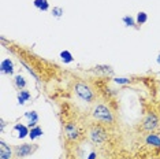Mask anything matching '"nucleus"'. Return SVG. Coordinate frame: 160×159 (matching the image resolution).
<instances>
[{
    "label": "nucleus",
    "instance_id": "nucleus-1",
    "mask_svg": "<svg viewBox=\"0 0 160 159\" xmlns=\"http://www.w3.org/2000/svg\"><path fill=\"white\" fill-rule=\"evenodd\" d=\"M74 92H75V95H77L79 99H81L82 102H85V103H92L94 100V97H96L93 89L90 88L86 82H82V81L75 82Z\"/></svg>",
    "mask_w": 160,
    "mask_h": 159
},
{
    "label": "nucleus",
    "instance_id": "nucleus-2",
    "mask_svg": "<svg viewBox=\"0 0 160 159\" xmlns=\"http://www.w3.org/2000/svg\"><path fill=\"white\" fill-rule=\"evenodd\" d=\"M92 117L99 122H104V124H112L114 122V114L112 111L104 104H97L92 110Z\"/></svg>",
    "mask_w": 160,
    "mask_h": 159
},
{
    "label": "nucleus",
    "instance_id": "nucleus-3",
    "mask_svg": "<svg viewBox=\"0 0 160 159\" xmlns=\"http://www.w3.org/2000/svg\"><path fill=\"white\" fill-rule=\"evenodd\" d=\"M37 150H38V144H21V146H15L14 155L19 159H23L29 156V155L34 154Z\"/></svg>",
    "mask_w": 160,
    "mask_h": 159
},
{
    "label": "nucleus",
    "instance_id": "nucleus-4",
    "mask_svg": "<svg viewBox=\"0 0 160 159\" xmlns=\"http://www.w3.org/2000/svg\"><path fill=\"white\" fill-rule=\"evenodd\" d=\"M89 136H90V140L96 144H101L107 140V132H105L101 126H97V125L90 128Z\"/></svg>",
    "mask_w": 160,
    "mask_h": 159
},
{
    "label": "nucleus",
    "instance_id": "nucleus-5",
    "mask_svg": "<svg viewBox=\"0 0 160 159\" xmlns=\"http://www.w3.org/2000/svg\"><path fill=\"white\" fill-rule=\"evenodd\" d=\"M159 128V118L155 113L147 114V117L142 119V129L147 132H153Z\"/></svg>",
    "mask_w": 160,
    "mask_h": 159
},
{
    "label": "nucleus",
    "instance_id": "nucleus-6",
    "mask_svg": "<svg viewBox=\"0 0 160 159\" xmlns=\"http://www.w3.org/2000/svg\"><path fill=\"white\" fill-rule=\"evenodd\" d=\"M64 136H66V139L70 140V141L78 140L79 139V131H78L77 125L72 124V122H68V124L64 125Z\"/></svg>",
    "mask_w": 160,
    "mask_h": 159
},
{
    "label": "nucleus",
    "instance_id": "nucleus-7",
    "mask_svg": "<svg viewBox=\"0 0 160 159\" xmlns=\"http://www.w3.org/2000/svg\"><path fill=\"white\" fill-rule=\"evenodd\" d=\"M0 70H2L3 74H7V75H11L14 73V63L10 58L7 59H3L2 63H0Z\"/></svg>",
    "mask_w": 160,
    "mask_h": 159
},
{
    "label": "nucleus",
    "instance_id": "nucleus-8",
    "mask_svg": "<svg viewBox=\"0 0 160 159\" xmlns=\"http://www.w3.org/2000/svg\"><path fill=\"white\" fill-rule=\"evenodd\" d=\"M12 154H14V151L11 150V147L7 146L2 140V141H0V159H11Z\"/></svg>",
    "mask_w": 160,
    "mask_h": 159
},
{
    "label": "nucleus",
    "instance_id": "nucleus-9",
    "mask_svg": "<svg viewBox=\"0 0 160 159\" xmlns=\"http://www.w3.org/2000/svg\"><path fill=\"white\" fill-rule=\"evenodd\" d=\"M14 132L17 133V137L18 139H25L26 136H29V128L26 125H23V124H17V125H14Z\"/></svg>",
    "mask_w": 160,
    "mask_h": 159
},
{
    "label": "nucleus",
    "instance_id": "nucleus-10",
    "mask_svg": "<svg viewBox=\"0 0 160 159\" xmlns=\"http://www.w3.org/2000/svg\"><path fill=\"white\" fill-rule=\"evenodd\" d=\"M25 118L28 119V126L29 128H34V126H37V122H38V114L36 113V111H28V113H25Z\"/></svg>",
    "mask_w": 160,
    "mask_h": 159
},
{
    "label": "nucleus",
    "instance_id": "nucleus-11",
    "mask_svg": "<svg viewBox=\"0 0 160 159\" xmlns=\"http://www.w3.org/2000/svg\"><path fill=\"white\" fill-rule=\"evenodd\" d=\"M145 143L148 144V146H153V147H160V136L155 135V133H151V135L147 136V139H145Z\"/></svg>",
    "mask_w": 160,
    "mask_h": 159
},
{
    "label": "nucleus",
    "instance_id": "nucleus-12",
    "mask_svg": "<svg viewBox=\"0 0 160 159\" xmlns=\"http://www.w3.org/2000/svg\"><path fill=\"white\" fill-rule=\"evenodd\" d=\"M30 92L26 91V89H22V91L18 92V104H21V106H23L25 102H28V100H30Z\"/></svg>",
    "mask_w": 160,
    "mask_h": 159
},
{
    "label": "nucleus",
    "instance_id": "nucleus-13",
    "mask_svg": "<svg viewBox=\"0 0 160 159\" xmlns=\"http://www.w3.org/2000/svg\"><path fill=\"white\" fill-rule=\"evenodd\" d=\"M14 85H15L17 89L22 91V89H25V86H26V80H25L23 75L18 74V75H15V78H14Z\"/></svg>",
    "mask_w": 160,
    "mask_h": 159
},
{
    "label": "nucleus",
    "instance_id": "nucleus-14",
    "mask_svg": "<svg viewBox=\"0 0 160 159\" xmlns=\"http://www.w3.org/2000/svg\"><path fill=\"white\" fill-rule=\"evenodd\" d=\"M33 6L36 7L40 11H47L49 8V3L48 0H34L33 2Z\"/></svg>",
    "mask_w": 160,
    "mask_h": 159
},
{
    "label": "nucleus",
    "instance_id": "nucleus-15",
    "mask_svg": "<svg viewBox=\"0 0 160 159\" xmlns=\"http://www.w3.org/2000/svg\"><path fill=\"white\" fill-rule=\"evenodd\" d=\"M41 136H42V129L40 128V126H34V128H32L30 132H29V139L30 140H36Z\"/></svg>",
    "mask_w": 160,
    "mask_h": 159
},
{
    "label": "nucleus",
    "instance_id": "nucleus-16",
    "mask_svg": "<svg viewBox=\"0 0 160 159\" xmlns=\"http://www.w3.org/2000/svg\"><path fill=\"white\" fill-rule=\"evenodd\" d=\"M59 56H60L62 62H64V63H71L72 60H74V56H72V54H71L70 51H67V49L62 51Z\"/></svg>",
    "mask_w": 160,
    "mask_h": 159
},
{
    "label": "nucleus",
    "instance_id": "nucleus-17",
    "mask_svg": "<svg viewBox=\"0 0 160 159\" xmlns=\"http://www.w3.org/2000/svg\"><path fill=\"white\" fill-rule=\"evenodd\" d=\"M122 21H123V23H125V26H127V28H137V22L133 17L126 15L122 18Z\"/></svg>",
    "mask_w": 160,
    "mask_h": 159
},
{
    "label": "nucleus",
    "instance_id": "nucleus-18",
    "mask_svg": "<svg viewBox=\"0 0 160 159\" xmlns=\"http://www.w3.org/2000/svg\"><path fill=\"white\" fill-rule=\"evenodd\" d=\"M147 21H148V14L145 11H140L137 14V18H136L137 25H144Z\"/></svg>",
    "mask_w": 160,
    "mask_h": 159
},
{
    "label": "nucleus",
    "instance_id": "nucleus-19",
    "mask_svg": "<svg viewBox=\"0 0 160 159\" xmlns=\"http://www.w3.org/2000/svg\"><path fill=\"white\" fill-rule=\"evenodd\" d=\"M63 14H64V10L62 8V7H53V8H52V15L55 18H58V19L62 18Z\"/></svg>",
    "mask_w": 160,
    "mask_h": 159
},
{
    "label": "nucleus",
    "instance_id": "nucleus-20",
    "mask_svg": "<svg viewBox=\"0 0 160 159\" xmlns=\"http://www.w3.org/2000/svg\"><path fill=\"white\" fill-rule=\"evenodd\" d=\"M94 69H96V71H103V73H105V74H112L114 73L110 66H96Z\"/></svg>",
    "mask_w": 160,
    "mask_h": 159
},
{
    "label": "nucleus",
    "instance_id": "nucleus-21",
    "mask_svg": "<svg viewBox=\"0 0 160 159\" xmlns=\"http://www.w3.org/2000/svg\"><path fill=\"white\" fill-rule=\"evenodd\" d=\"M114 81L116 82V84H119V85H127V84H130V80L129 78H125V77L114 78Z\"/></svg>",
    "mask_w": 160,
    "mask_h": 159
},
{
    "label": "nucleus",
    "instance_id": "nucleus-22",
    "mask_svg": "<svg viewBox=\"0 0 160 159\" xmlns=\"http://www.w3.org/2000/svg\"><path fill=\"white\" fill-rule=\"evenodd\" d=\"M96 158H97L96 152H90V154H89V156H88V159H96Z\"/></svg>",
    "mask_w": 160,
    "mask_h": 159
},
{
    "label": "nucleus",
    "instance_id": "nucleus-23",
    "mask_svg": "<svg viewBox=\"0 0 160 159\" xmlns=\"http://www.w3.org/2000/svg\"><path fill=\"white\" fill-rule=\"evenodd\" d=\"M156 60H158V63L160 64V54H159V55H158V59H156Z\"/></svg>",
    "mask_w": 160,
    "mask_h": 159
},
{
    "label": "nucleus",
    "instance_id": "nucleus-24",
    "mask_svg": "<svg viewBox=\"0 0 160 159\" xmlns=\"http://www.w3.org/2000/svg\"><path fill=\"white\" fill-rule=\"evenodd\" d=\"M17 159H19V158H17Z\"/></svg>",
    "mask_w": 160,
    "mask_h": 159
}]
</instances>
